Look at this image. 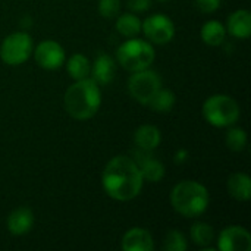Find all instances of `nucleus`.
<instances>
[{"label":"nucleus","mask_w":251,"mask_h":251,"mask_svg":"<svg viewBox=\"0 0 251 251\" xmlns=\"http://www.w3.org/2000/svg\"><path fill=\"white\" fill-rule=\"evenodd\" d=\"M103 188L109 197L119 201L135 199L143 188V175L134 162L126 156L113 157L103 171Z\"/></svg>","instance_id":"1"},{"label":"nucleus","mask_w":251,"mask_h":251,"mask_svg":"<svg viewBox=\"0 0 251 251\" xmlns=\"http://www.w3.org/2000/svg\"><path fill=\"white\" fill-rule=\"evenodd\" d=\"M65 109L78 121L93 118L101 103V93L94 79L84 78L72 84L65 93Z\"/></svg>","instance_id":"2"},{"label":"nucleus","mask_w":251,"mask_h":251,"mask_svg":"<svg viewBox=\"0 0 251 251\" xmlns=\"http://www.w3.org/2000/svg\"><path fill=\"white\" fill-rule=\"evenodd\" d=\"M171 203L185 218H197L207 210L209 193L204 185L196 181H182L172 190Z\"/></svg>","instance_id":"3"},{"label":"nucleus","mask_w":251,"mask_h":251,"mask_svg":"<svg viewBox=\"0 0 251 251\" xmlns=\"http://www.w3.org/2000/svg\"><path fill=\"white\" fill-rule=\"evenodd\" d=\"M203 115L210 125L224 128L238 121L240 106L232 97L225 94H216L204 101Z\"/></svg>","instance_id":"4"},{"label":"nucleus","mask_w":251,"mask_h":251,"mask_svg":"<svg viewBox=\"0 0 251 251\" xmlns=\"http://www.w3.org/2000/svg\"><path fill=\"white\" fill-rule=\"evenodd\" d=\"M119 63L131 72L147 69L154 60L153 47L143 40H128L118 49Z\"/></svg>","instance_id":"5"},{"label":"nucleus","mask_w":251,"mask_h":251,"mask_svg":"<svg viewBox=\"0 0 251 251\" xmlns=\"http://www.w3.org/2000/svg\"><path fill=\"white\" fill-rule=\"evenodd\" d=\"M32 51V40L25 32H13L0 46V57L4 63L16 66L24 63Z\"/></svg>","instance_id":"6"},{"label":"nucleus","mask_w":251,"mask_h":251,"mask_svg":"<svg viewBox=\"0 0 251 251\" xmlns=\"http://www.w3.org/2000/svg\"><path fill=\"white\" fill-rule=\"evenodd\" d=\"M162 87V79L154 71H137L128 81L129 94L140 103L147 104Z\"/></svg>","instance_id":"7"},{"label":"nucleus","mask_w":251,"mask_h":251,"mask_svg":"<svg viewBox=\"0 0 251 251\" xmlns=\"http://www.w3.org/2000/svg\"><path fill=\"white\" fill-rule=\"evenodd\" d=\"M146 37L153 41V43H157V44H165V43H169L174 35H175V26H174V22L162 15V13H157V15H151L149 16L143 25H141Z\"/></svg>","instance_id":"8"},{"label":"nucleus","mask_w":251,"mask_h":251,"mask_svg":"<svg viewBox=\"0 0 251 251\" xmlns=\"http://www.w3.org/2000/svg\"><path fill=\"white\" fill-rule=\"evenodd\" d=\"M218 247L222 251H249L251 250V235L243 226L225 228L218 241Z\"/></svg>","instance_id":"9"},{"label":"nucleus","mask_w":251,"mask_h":251,"mask_svg":"<svg viewBox=\"0 0 251 251\" xmlns=\"http://www.w3.org/2000/svg\"><path fill=\"white\" fill-rule=\"evenodd\" d=\"M65 60V51L56 41L46 40L35 49V62L44 69H57Z\"/></svg>","instance_id":"10"},{"label":"nucleus","mask_w":251,"mask_h":251,"mask_svg":"<svg viewBox=\"0 0 251 251\" xmlns=\"http://www.w3.org/2000/svg\"><path fill=\"white\" fill-rule=\"evenodd\" d=\"M135 159L134 162L137 163L141 175H143V179H147L150 182H157L163 178L165 175V166L156 160L149 150H137L134 153Z\"/></svg>","instance_id":"11"},{"label":"nucleus","mask_w":251,"mask_h":251,"mask_svg":"<svg viewBox=\"0 0 251 251\" xmlns=\"http://www.w3.org/2000/svg\"><path fill=\"white\" fill-rule=\"evenodd\" d=\"M122 249L125 251H151L154 244L149 231L143 228H132L124 235Z\"/></svg>","instance_id":"12"},{"label":"nucleus","mask_w":251,"mask_h":251,"mask_svg":"<svg viewBox=\"0 0 251 251\" xmlns=\"http://www.w3.org/2000/svg\"><path fill=\"white\" fill-rule=\"evenodd\" d=\"M34 224V215L26 207H19L13 210L7 218V229L13 235H24L26 234Z\"/></svg>","instance_id":"13"},{"label":"nucleus","mask_w":251,"mask_h":251,"mask_svg":"<svg viewBox=\"0 0 251 251\" xmlns=\"http://www.w3.org/2000/svg\"><path fill=\"white\" fill-rule=\"evenodd\" d=\"M90 71L93 74V79L97 84L106 85L110 81H113L115 74H116V66H115V62L107 54H100L96 57L93 68Z\"/></svg>","instance_id":"14"},{"label":"nucleus","mask_w":251,"mask_h":251,"mask_svg":"<svg viewBox=\"0 0 251 251\" xmlns=\"http://www.w3.org/2000/svg\"><path fill=\"white\" fill-rule=\"evenodd\" d=\"M228 31L237 38H249L251 34V15L249 10H237L228 19Z\"/></svg>","instance_id":"15"},{"label":"nucleus","mask_w":251,"mask_h":251,"mask_svg":"<svg viewBox=\"0 0 251 251\" xmlns=\"http://www.w3.org/2000/svg\"><path fill=\"white\" fill-rule=\"evenodd\" d=\"M228 191L238 201H247L251 197L250 176L246 174H234L228 179Z\"/></svg>","instance_id":"16"},{"label":"nucleus","mask_w":251,"mask_h":251,"mask_svg":"<svg viewBox=\"0 0 251 251\" xmlns=\"http://www.w3.org/2000/svg\"><path fill=\"white\" fill-rule=\"evenodd\" d=\"M135 144L141 150H154L160 144V131L153 125H143L135 132Z\"/></svg>","instance_id":"17"},{"label":"nucleus","mask_w":251,"mask_h":251,"mask_svg":"<svg viewBox=\"0 0 251 251\" xmlns=\"http://www.w3.org/2000/svg\"><path fill=\"white\" fill-rule=\"evenodd\" d=\"M225 28L218 21H209L201 28V40L209 46H219L225 40Z\"/></svg>","instance_id":"18"},{"label":"nucleus","mask_w":251,"mask_h":251,"mask_svg":"<svg viewBox=\"0 0 251 251\" xmlns=\"http://www.w3.org/2000/svg\"><path fill=\"white\" fill-rule=\"evenodd\" d=\"M154 112H169L174 104H175V94L171 90H165V88H159L157 93L151 97V100L147 103Z\"/></svg>","instance_id":"19"},{"label":"nucleus","mask_w":251,"mask_h":251,"mask_svg":"<svg viewBox=\"0 0 251 251\" xmlns=\"http://www.w3.org/2000/svg\"><path fill=\"white\" fill-rule=\"evenodd\" d=\"M90 69H91L90 62L84 54H74L68 62V72L76 81L87 78L90 74Z\"/></svg>","instance_id":"20"},{"label":"nucleus","mask_w":251,"mask_h":251,"mask_svg":"<svg viewBox=\"0 0 251 251\" xmlns=\"http://www.w3.org/2000/svg\"><path fill=\"white\" fill-rule=\"evenodd\" d=\"M191 238L197 246H209L215 240V231L209 224L197 222L191 226Z\"/></svg>","instance_id":"21"},{"label":"nucleus","mask_w":251,"mask_h":251,"mask_svg":"<svg viewBox=\"0 0 251 251\" xmlns=\"http://www.w3.org/2000/svg\"><path fill=\"white\" fill-rule=\"evenodd\" d=\"M116 29L125 37H134L141 31V22L137 16H134L131 13H125L118 18Z\"/></svg>","instance_id":"22"},{"label":"nucleus","mask_w":251,"mask_h":251,"mask_svg":"<svg viewBox=\"0 0 251 251\" xmlns=\"http://www.w3.org/2000/svg\"><path fill=\"white\" fill-rule=\"evenodd\" d=\"M247 144V134L241 128H232L226 134V146L234 150V151H241L244 150Z\"/></svg>","instance_id":"23"},{"label":"nucleus","mask_w":251,"mask_h":251,"mask_svg":"<svg viewBox=\"0 0 251 251\" xmlns=\"http://www.w3.org/2000/svg\"><path fill=\"white\" fill-rule=\"evenodd\" d=\"M187 240L178 231H169L163 241V249L166 251H185L187 250Z\"/></svg>","instance_id":"24"},{"label":"nucleus","mask_w":251,"mask_h":251,"mask_svg":"<svg viewBox=\"0 0 251 251\" xmlns=\"http://www.w3.org/2000/svg\"><path fill=\"white\" fill-rule=\"evenodd\" d=\"M119 9H121L119 0H100L99 1V12L106 19H112L118 16Z\"/></svg>","instance_id":"25"},{"label":"nucleus","mask_w":251,"mask_h":251,"mask_svg":"<svg viewBox=\"0 0 251 251\" xmlns=\"http://www.w3.org/2000/svg\"><path fill=\"white\" fill-rule=\"evenodd\" d=\"M221 0H196V6L203 13H212L219 7Z\"/></svg>","instance_id":"26"},{"label":"nucleus","mask_w":251,"mask_h":251,"mask_svg":"<svg viewBox=\"0 0 251 251\" xmlns=\"http://www.w3.org/2000/svg\"><path fill=\"white\" fill-rule=\"evenodd\" d=\"M151 1L150 0H129L128 7L134 12H144L150 7Z\"/></svg>","instance_id":"27"}]
</instances>
